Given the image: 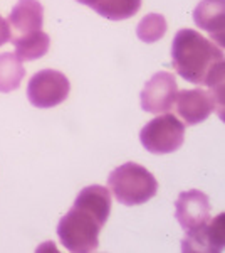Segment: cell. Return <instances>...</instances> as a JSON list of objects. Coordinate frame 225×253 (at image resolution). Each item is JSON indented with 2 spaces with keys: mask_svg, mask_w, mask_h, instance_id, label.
<instances>
[{
  "mask_svg": "<svg viewBox=\"0 0 225 253\" xmlns=\"http://www.w3.org/2000/svg\"><path fill=\"white\" fill-rule=\"evenodd\" d=\"M104 221L91 210L74 203V208L57 224V235L64 248L76 253L96 252L99 247V233Z\"/></svg>",
  "mask_w": 225,
  "mask_h": 253,
  "instance_id": "2",
  "label": "cell"
},
{
  "mask_svg": "<svg viewBox=\"0 0 225 253\" xmlns=\"http://www.w3.org/2000/svg\"><path fill=\"white\" fill-rule=\"evenodd\" d=\"M77 2H79V3H83V5H88V7H91V9H93V7H94V5H96V3H97V0H77Z\"/></svg>",
  "mask_w": 225,
  "mask_h": 253,
  "instance_id": "17",
  "label": "cell"
},
{
  "mask_svg": "<svg viewBox=\"0 0 225 253\" xmlns=\"http://www.w3.org/2000/svg\"><path fill=\"white\" fill-rule=\"evenodd\" d=\"M71 91L67 76L54 69H42L29 81L27 96L35 108H52L66 101Z\"/></svg>",
  "mask_w": 225,
  "mask_h": 253,
  "instance_id": "5",
  "label": "cell"
},
{
  "mask_svg": "<svg viewBox=\"0 0 225 253\" xmlns=\"http://www.w3.org/2000/svg\"><path fill=\"white\" fill-rule=\"evenodd\" d=\"M108 186L118 203L125 206H138L157 196L158 182L155 175L140 164L126 162L113 170Z\"/></svg>",
  "mask_w": 225,
  "mask_h": 253,
  "instance_id": "3",
  "label": "cell"
},
{
  "mask_svg": "<svg viewBox=\"0 0 225 253\" xmlns=\"http://www.w3.org/2000/svg\"><path fill=\"white\" fill-rule=\"evenodd\" d=\"M7 22L10 27V39L40 31L44 22V9L37 0H19Z\"/></svg>",
  "mask_w": 225,
  "mask_h": 253,
  "instance_id": "10",
  "label": "cell"
},
{
  "mask_svg": "<svg viewBox=\"0 0 225 253\" xmlns=\"http://www.w3.org/2000/svg\"><path fill=\"white\" fill-rule=\"evenodd\" d=\"M5 42H10V27L9 22L0 15V46H3Z\"/></svg>",
  "mask_w": 225,
  "mask_h": 253,
  "instance_id": "16",
  "label": "cell"
},
{
  "mask_svg": "<svg viewBox=\"0 0 225 253\" xmlns=\"http://www.w3.org/2000/svg\"><path fill=\"white\" fill-rule=\"evenodd\" d=\"M193 20L219 46H225V0H202L193 10Z\"/></svg>",
  "mask_w": 225,
  "mask_h": 253,
  "instance_id": "11",
  "label": "cell"
},
{
  "mask_svg": "<svg viewBox=\"0 0 225 253\" xmlns=\"http://www.w3.org/2000/svg\"><path fill=\"white\" fill-rule=\"evenodd\" d=\"M26 76V68L17 54L2 52L0 54V93H10L17 89Z\"/></svg>",
  "mask_w": 225,
  "mask_h": 253,
  "instance_id": "13",
  "label": "cell"
},
{
  "mask_svg": "<svg viewBox=\"0 0 225 253\" xmlns=\"http://www.w3.org/2000/svg\"><path fill=\"white\" fill-rule=\"evenodd\" d=\"M175 216L185 231L205 224L210 219V201L202 191L192 189L178 196L175 203Z\"/></svg>",
  "mask_w": 225,
  "mask_h": 253,
  "instance_id": "9",
  "label": "cell"
},
{
  "mask_svg": "<svg viewBox=\"0 0 225 253\" xmlns=\"http://www.w3.org/2000/svg\"><path fill=\"white\" fill-rule=\"evenodd\" d=\"M173 68L183 80L195 84H205L215 100L220 118L224 115V52L210 39L203 38L193 29H182L177 32L171 44Z\"/></svg>",
  "mask_w": 225,
  "mask_h": 253,
  "instance_id": "1",
  "label": "cell"
},
{
  "mask_svg": "<svg viewBox=\"0 0 225 253\" xmlns=\"http://www.w3.org/2000/svg\"><path fill=\"white\" fill-rule=\"evenodd\" d=\"M225 248V214H219L214 221H208L195 230L187 231L182 242V250L187 253H219Z\"/></svg>",
  "mask_w": 225,
  "mask_h": 253,
  "instance_id": "7",
  "label": "cell"
},
{
  "mask_svg": "<svg viewBox=\"0 0 225 253\" xmlns=\"http://www.w3.org/2000/svg\"><path fill=\"white\" fill-rule=\"evenodd\" d=\"M178 86L171 73L160 71L153 75L143 86L141 108L148 113H165L173 107Z\"/></svg>",
  "mask_w": 225,
  "mask_h": 253,
  "instance_id": "6",
  "label": "cell"
},
{
  "mask_svg": "<svg viewBox=\"0 0 225 253\" xmlns=\"http://www.w3.org/2000/svg\"><path fill=\"white\" fill-rule=\"evenodd\" d=\"M10 42L15 46V54L20 61H34L42 58L51 46V39L42 29L20 36V38H12Z\"/></svg>",
  "mask_w": 225,
  "mask_h": 253,
  "instance_id": "12",
  "label": "cell"
},
{
  "mask_svg": "<svg viewBox=\"0 0 225 253\" xmlns=\"http://www.w3.org/2000/svg\"><path fill=\"white\" fill-rule=\"evenodd\" d=\"M175 101H177V115L185 122V125L202 124L217 110L212 93L202 88L182 89L177 93Z\"/></svg>",
  "mask_w": 225,
  "mask_h": 253,
  "instance_id": "8",
  "label": "cell"
},
{
  "mask_svg": "<svg viewBox=\"0 0 225 253\" xmlns=\"http://www.w3.org/2000/svg\"><path fill=\"white\" fill-rule=\"evenodd\" d=\"M140 140L148 152L163 156L178 150L185 140V125L171 113L148 122L140 132Z\"/></svg>",
  "mask_w": 225,
  "mask_h": 253,
  "instance_id": "4",
  "label": "cell"
},
{
  "mask_svg": "<svg viewBox=\"0 0 225 253\" xmlns=\"http://www.w3.org/2000/svg\"><path fill=\"white\" fill-rule=\"evenodd\" d=\"M140 7L141 0H97L93 9L109 20H125L133 17Z\"/></svg>",
  "mask_w": 225,
  "mask_h": 253,
  "instance_id": "14",
  "label": "cell"
},
{
  "mask_svg": "<svg viewBox=\"0 0 225 253\" xmlns=\"http://www.w3.org/2000/svg\"><path fill=\"white\" fill-rule=\"evenodd\" d=\"M165 32H166V19L161 14H157V12L145 15L136 27L138 38L143 42H148V44L160 41L165 36Z\"/></svg>",
  "mask_w": 225,
  "mask_h": 253,
  "instance_id": "15",
  "label": "cell"
}]
</instances>
